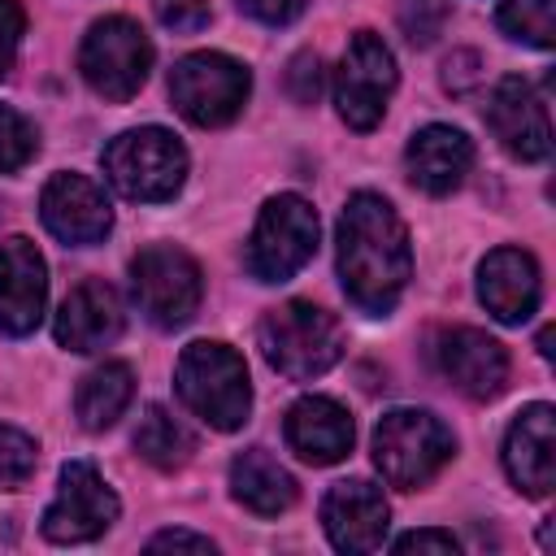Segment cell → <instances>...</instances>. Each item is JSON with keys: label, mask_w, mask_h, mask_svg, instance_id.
I'll return each instance as SVG.
<instances>
[{"label": "cell", "mask_w": 556, "mask_h": 556, "mask_svg": "<svg viewBox=\"0 0 556 556\" xmlns=\"http://www.w3.org/2000/svg\"><path fill=\"white\" fill-rule=\"evenodd\" d=\"M334 243H339V282L348 300L369 317H387L413 278L408 230L391 208V200H382L378 191L348 195Z\"/></svg>", "instance_id": "obj_1"}, {"label": "cell", "mask_w": 556, "mask_h": 556, "mask_svg": "<svg viewBox=\"0 0 556 556\" xmlns=\"http://www.w3.org/2000/svg\"><path fill=\"white\" fill-rule=\"evenodd\" d=\"M178 400L213 430H239L252 413V382L248 365L230 343L195 339L182 348L174 369Z\"/></svg>", "instance_id": "obj_2"}, {"label": "cell", "mask_w": 556, "mask_h": 556, "mask_svg": "<svg viewBox=\"0 0 556 556\" xmlns=\"http://www.w3.org/2000/svg\"><path fill=\"white\" fill-rule=\"evenodd\" d=\"M265 361L291 378V382H313L343 356V326L334 313L308 304V300H287L269 308L256 326Z\"/></svg>", "instance_id": "obj_3"}, {"label": "cell", "mask_w": 556, "mask_h": 556, "mask_svg": "<svg viewBox=\"0 0 556 556\" xmlns=\"http://www.w3.org/2000/svg\"><path fill=\"white\" fill-rule=\"evenodd\" d=\"M104 178L117 195L139 204L174 200L187 182V148L165 126H135L122 130L104 148Z\"/></svg>", "instance_id": "obj_4"}, {"label": "cell", "mask_w": 556, "mask_h": 556, "mask_svg": "<svg viewBox=\"0 0 556 556\" xmlns=\"http://www.w3.org/2000/svg\"><path fill=\"white\" fill-rule=\"evenodd\" d=\"M452 430L426 408H391L374 426V465L400 491L426 486L452 460Z\"/></svg>", "instance_id": "obj_5"}, {"label": "cell", "mask_w": 556, "mask_h": 556, "mask_svg": "<svg viewBox=\"0 0 556 556\" xmlns=\"http://www.w3.org/2000/svg\"><path fill=\"white\" fill-rule=\"evenodd\" d=\"M317 252V208L295 195H269L256 213L252 239H248V269L256 282H287L300 274Z\"/></svg>", "instance_id": "obj_6"}, {"label": "cell", "mask_w": 556, "mask_h": 556, "mask_svg": "<svg viewBox=\"0 0 556 556\" xmlns=\"http://www.w3.org/2000/svg\"><path fill=\"white\" fill-rule=\"evenodd\" d=\"M78 70L87 78V87L113 104L130 100L152 70V39L139 22L113 13L87 26L83 48H78Z\"/></svg>", "instance_id": "obj_7"}, {"label": "cell", "mask_w": 556, "mask_h": 556, "mask_svg": "<svg viewBox=\"0 0 556 556\" xmlns=\"http://www.w3.org/2000/svg\"><path fill=\"white\" fill-rule=\"evenodd\" d=\"M252 74L226 52H187L169 74V100L191 126H226L243 113Z\"/></svg>", "instance_id": "obj_8"}, {"label": "cell", "mask_w": 556, "mask_h": 556, "mask_svg": "<svg viewBox=\"0 0 556 556\" xmlns=\"http://www.w3.org/2000/svg\"><path fill=\"white\" fill-rule=\"evenodd\" d=\"M130 295L152 326L178 330L200 308V295H204L200 265L191 261V252L174 243H152L130 261Z\"/></svg>", "instance_id": "obj_9"}, {"label": "cell", "mask_w": 556, "mask_h": 556, "mask_svg": "<svg viewBox=\"0 0 556 556\" xmlns=\"http://www.w3.org/2000/svg\"><path fill=\"white\" fill-rule=\"evenodd\" d=\"M400 83L395 56L374 30L348 35V48L334 70V109L352 130H374L387 113V100Z\"/></svg>", "instance_id": "obj_10"}, {"label": "cell", "mask_w": 556, "mask_h": 556, "mask_svg": "<svg viewBox=\"0 0 556 556\" xmlns=\"http://www.w3.org/2000/svg\"><path fill=\"white\" fill-rule=\"evenodd\" d=\"M117 513H122V504H117L113 486L96 473V465L70 460V465H61L56 495L43 508L39 530L52 543H91L117 521Z\"/></svg>", "instance_id": "obj_11"}, {"label": "cell", "mask_w": 556, "mask_h": 556, "mask_svg": "<svg viewBox=\"0 0 556 556\" xmlns=\"http://www.w3.org/2000/svg\"><path fill=\"white\" fill-rule=\"evenodd\" d=\"M39 217H43L48 235H56L70 248H91L113 230V204H109L104 187L74 169H61L43 182Z\"/></svg>", "instance_id": "obj_12"}, {"label": "cell", "mask_w": 556, "mask_h": 556, "mask_svg": "<svg viewBox=\"0 0 556 556\" xmlns=\"http://www.w3.org/2000/svg\"><path fill=\"white\" fill-rule=\"evenodd\" d=\"M434 365L469 400H495L508 387V352H504V343L491 339L486 330H473V326L439 330Z\"/></svg>", "instance_id": "obj_13"}, {"label": "cell", "mask_w": 556, "mask_h": 556, "mask_svg": "<svg viewBox=\"0 0 556 556\" xmlns=\"http://www.w3.org/2000/svg\"><path fill=\"white\" fill-rule=\"evenodd\" d=\"M486 126H491V135L500 139V148H504L508 156H517V161H543V156L552 152L547 104H543V96H539L526 78H517V74H508V78L495 83V91H491V100H486Z\"/></svg>", "instance_id": "obj_14"}, {"label": "cell", "mask_w": 556, "mask_h": 556, "mask_svg": "<svg viewBox=\"0 0 556 556\" xmlns=\"http://www.w3.org/2000/svg\"><path fill=\"white\" fill-rule=\"evenodd\" d=\"M321 526H326V539L339 552L361 556V552L382 547L387 526H391V508H387L382 486H374L365 478L334 482L321 500Z\"/></svg>", "instance_id": "obj_15"}, {"label": "cell", "mask_w": 556, "mask_h": 556, "mask_svg": "<svg viewBox=\"0 0 556 556\" xmlns=\"http://www.w3.org/2000/svg\"><path fill=\"white\" fill-rule=\"evenodd\" d=\"M504 469L521 495H552L556 486V408L526 404L504 434Z\"/></svg>", "instance_id": "obj_16"}, {"label": "cell", "mask_w": 556, "mask_h": 556, "mask_svg": "<svg viewBox=\"0 0 556 556\" xmlns=\"http://www.w3.org/2000/svg\"><path fill=\"white\" fill-rule=\"evenodd\" d=\"M48 300V265L39 248L22 235L0 243V334H30L43 317Z\"/></svg>", "instance_id": "obj_17"}, {"label": "cell", "mask_w": 556, "mask_h": 556, "mask_svg": "<svg viewBox=\"0 0 556 556\" xmlns=\"http://www.w3.org/2000/svg\"><path fill=\"white\" fill-rule=\"evenodd\" d=\"M539 295H543V278H539V265L526 248H491L478 265V300L486 304V313L504 326H521L534 308H539Z\"/></svg>", "instance_id": "obj_18"}, {"label": "cell", "mask_w": 556, "mask_h": 556, "mask_svg": "<svg viewBox=\"0 0 556 556\" xmlns=\"http://www.w3.org/2000/svg\"><path fill=\"white\" fill-rule=\"evenodd\" d=\"M52 330L56 343L70 352H100L126 330V304L104 278H87L61 300Z\"/></svg>", "instance_id": "obj_19"}, {"label": "cell", "mask_w": 556, "mask_h": 556, "mask_svg": "<svg viewBox=\"0 0 556 556\" xmlns=\"http://www.w3.org/2000/svg\"><path fill=\"white\" fill-rule=\"evenodd\" d=\"M282 434H287V447L300 460H308V465H334V460H343L352 452L356 426H352V413L339 400H330V395H300L287 408Z\"/></svg>", "instance_id": "obj_20"}, {"label": "cell", "mask_w": 556, "mask_h": 556, "mask_svg": "<svg viewBox=\"0 0 556 556\" xmlns=\"http://www.w3.org/2000/svg\"><path fill=\"white\" fill-rule=\"evenodd\" d=\"M473 165V143L465 130L456 126H443V122H430L421 126L408 148H404V169H408V182L421 187L426 195H447L465 182Z\"/></svg>", "instance_id": "obj_21"}, {"label": "cell", "mask_w": 556, "mask_h": 556, "mask_svg": "<svg viewBox=\"0 0 556 556\" xmlns=\"http://www.w3.org/2000/svg\"><path fill=\"white\" fill-rule=\"evenodd\" d=\"M230 495L256 517H278L295 504V478L265 447H248L230 460Z\"/></svg>", "instance_id": "obj_22"}, {"label": "cell", "mask_w": 556, "mask_h": 556, "mask_svg": "<svg viewBox=\"0 0 556 556\" xmlns=\"http://www.w3.org/2000/svg\"><path fill=\"white\" fill-rule=\"evenodd\" d=\"M130 395H135V374L126 361H104L96 365L78 391H74V413H78V426L83 430H109L126 408H130Z\"/></svg>", "instance_id": "obj_23"}, {"label": "cell", "mask_w": 556, "mask_h": 556, "mask_svg": "<svg viewBox=\"0 0 556 556\" xmlns=\"http://www.w3.org/2000/svg\"><path fill=\"white\" fill-rule=\"evenodd\" d=\"M135 452H139L148 465H156V469H182V465L191 460L195 443H191L187 426H182L169 408L148 404L143 417H139V426H135Z\"/></svg>", "instance_id": "obj_24"}, {"label": "cell", "mask_w": 556, "mask_h": 556, "mask_svg": "<svg viewBox=\"0 0 556 556\" xmlns=\"http://www.w3.org/2000/svg\"><path fill=\"white\" fill-rule=\"evenodd\" d=\"M500 30L530 48L556 43V0H500Z\"/></svg>", "instance_id": "obj_25"}, {"label": "cell", "mask_w": 556, "mask_h": 556, "mask_svg": "<svg viewBox=\"0 0 556 556\" xmlns=\"http://www.w3.org/2000/svg\"><path fill=\"white\" fill-rule=\"evenodd\" d=\"M35 152H39V130L30 126V117L0 104V174L26 169L35 161Z\"/></svg>", "instance_id": "obj_26"}, {"label": "cell", "mask_w": 556, "mask_h": 556, "mask_svg": "<svg viewBox=\"0 0 556 556\" xmlns=\"http://www.w3.org/2000/svg\"><path fill=\"white\" fill-rule=\"evenodd\" d=\"M35 460H39V443L26 430L0 421V491L22 486L35 473Z\"/></svg>", "instance_id": "obj_27"}, {"label": "cell", "mask_w": 556, "mask_h": 556, "mask_svg": "<svg viewBox=\"0 0 556 556\" xmlns=\"http://www.w3.org/2000/svg\"><path fill=\"white\" fill-rule=\"evenodd\" d=\"M447 17V0H400V26L413 43H430Z\"/></svg>", "instance_id": "obj_28"}, {"label": "cell", "mask_w": 556, "mask_h": 556, "mask_svg": "<svg viewBox=\"0 0 556 556\" xmlns=\"http://www.w3.org/2000/svg\"><path fill=\"white\" fill-rule=\"evenodd\" d=\"M152 13H156V22H161L165 30H174V35H195V30H204L208 17H213L208 0H152Z\"/></svg>", "instance_id": "obj_29"}, {"label": "cell", "mask_w": 556, "mask_h": 556, "mask_svg": "<svg viewBox=\"0 0 556 556\" xmlns=\"http://www.w3.org/2000/svg\"><path fill=\"white\" fill-rule=\"evenodd\" d=\"M287 91L295 104H313L317 91H321V61L317 52H295L291 65H287Z\"/></svg>", "instance_id": "obj_30"}, {"label": "cell", "mask_w": 556, "mask_h": 556, "mask_svg": "<svg viewBox=\"0 0 556 556\" xmlns=\"http://www.w3.org/2000/svg\"><path fill=\"white\" fill-rule=\"evenodd\" d=\"M22 30H26V13H22V4H17V0H0V78L13 70Z\"/></svg>", "instance_id": "obj_31"}, {"label": "cell", "mask_w": 556, "mask_h": 556, "mask_svg": "<svg viewBox=\"0 0 556 556\" xmlns=\"http://www.w3.org/2000/svg\"><path fill=\"white\" fill-rule=\"evenodd\" d=\"M308 0H239V9L248 17H256L261 26H291L304 13Z\"/></svg>", "instance_id": "obj_32"}, {"label": "cell", "mask_w": 556, "mask_h": 556, "mask_svg": "<svg viewBox=\"0 0 556 556\" xmlns=\"http://www.w3.org/2000/svg\"><path fill=\"white\" fill-rule=\"evenodd\" d=\"M148 552H217V543L208 534H195V530H161L148 539Z\"/></svg>", "instance_id": "obj_33"}, {"label": "cell", "mask_w": 556, "mask_h": 556, "mask_svg": "<svg viewBox=\"0 0 556 556\" xmlns=\"http://www.w3.org/2000/svg\"><path fill=\"white\" fill-rule=\"evenodd\" d=\"M395 552H434V556H456V539L447 530H413V534H400L391 543Z\"/></svg>", "instance_id": "obj_34"}]
</instances>
